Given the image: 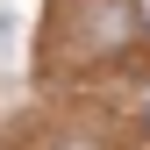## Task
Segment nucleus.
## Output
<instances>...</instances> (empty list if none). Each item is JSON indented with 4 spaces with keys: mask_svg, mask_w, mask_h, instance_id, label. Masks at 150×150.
Listing matches in <instances>:
<instances>
[{
    "mask_svg": "<svg viewBox=\"0 0 150 150\" xmlns=\"http://www.w3.org/2000/svg\"><path fill=\"white\" fill-rule=\"evenodd\" d=\"M143 115H150V93H143Z\"/></svg>",
    "mask_w": 150,
    "mask_h": 150,
    "instance_id": "obj_3",
    "label": "nucleus"
},
{
    "mask_svg": "<svg viewBox=\"0 0 150 150\" xmlns=\"http://www.w3.org/2000/svg\"><path fill=\"white\" fill-rule=\"evenodd\" d=\"M71 14H79V57H107V50H122L136 36L129 0H79Z\"/></svg>",
    "mask_w": 150,
    "mask_h": 150,
    "instance_id": "obj_1",
    "label": "nucleus"
},
{
    "mask_svg": "<svg viewBox=\"0 0 150 150\" xmlns=\"http://www.w3.org/2000/svg\"><path fill=\"white\" fill-rule=\"evenodd\" d=\"M57 150H100V143H93V136H64Z\"/></svg>",
    "mask_w": 150,
    "mask_h": 150,
    "instance_id": "obj_2",
    "label": "nucleus"
}]
</instances>
